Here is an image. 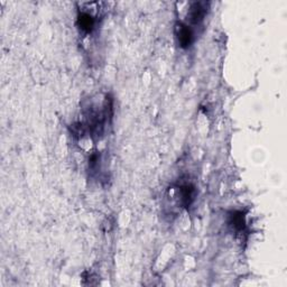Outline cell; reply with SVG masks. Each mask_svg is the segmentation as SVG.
Returning <instances> with one entry per match:
<instances>
[{"mask_svg": "<svg viewBox=\"0 0 287 287\" xmlns=\"http://www.w3.org/2000/svg\"><path fill=\"white\" fill-rule=\"evenodd\" d=\"M207 14L206 3H194L192 4L188 12V19L192 24H200Z\"/></svg>", "mask_w": 287, "mask_h": 287, "instance_id": "obj_3", "label": "cell"}, {"mask_svg": "<svg viewBox=\"0 0 287 287\" xmlns=\"http://www.w3.org/2000/svg\"><path fill=\"white\" fill-rule=\"evenodd\" d=\"M229 225L235 229L236 231H240L245 228L246 221H245V213L242 211H232L229 215Z\"/></svg>", "mask_w": 287, "mask_h": 287, "instance_id": "obj_5", "label": "cell"}, {"mask_svg": "<svg viewBox=\"0 0 287 287\" xmlns=\"http://www.w3.org/2000/svg\"><path fill=\"white\" fill-rule=\"evenodd\" d=\"M95 25V19L91 14L82 12L77 16V26L84 33H91Z\"/></svg>", "mask_w": 287, "mask_h": 287, "instance_id": "obj_4", "label": "cell"}, {"mask_svg": "<svg viewBox=\"0 0 287 287\" xmlns=\"http://www.w3.org/2000/svg\"><path fill=\"white\" fill-rule=\"evenodd\" d=\"M194 196H196V189L192 184L186 183L178 187V197L181 206L184 208H188L194 201Z\"/></svg>", "mask_w": 287, "mask_h": 287, "instance_id": "obj_2", "label": "cell"}, {"mask_svg": "<svg viewBox=\"0 0 287 287\" xmlns=\"http://www.w3.org/2000/svg\"><path fill=\"white\" fill-rule=\"evenodd\" d=\"M175 32H176L177 41L179 46L183 48H187L191 46L193 42V32L189 26L183 23H177L175 26Z\"/></svg>", "mask_w": 287, "mask_h": 287, "instance_id": "obj_1", "label": "cell"}]
</instances>
